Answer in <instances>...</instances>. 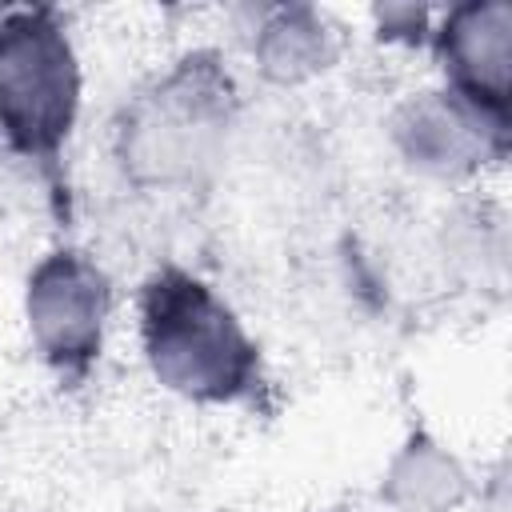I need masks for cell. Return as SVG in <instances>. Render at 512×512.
Here are the masks:
<instances>
[{
	"label": "cell",
	"mask_w": 512,
	"mask_h": 512,
	"mask_svg": "<svg viewBox=\"0 0 512 512\" xmlns=\"http://www.w3.org/2000/svg\"><path fill=\"white\" fill-rule=\"evenodd\" d=\"M144 344L156 376L196 400H236L252 388V340L200 280L176 268L144 288Z\"/></svg>",
	"instance_id": "obj_1"
},
{
	"label": "cell",
	"mask_w": 512,
	"mask_h": 512,
	"mask_svg": "<svg viewBox=\"0 0 512 512\" xmlns=\"http://www.w3.org/2000/svg\"><path fill=\"white\" fill-rule=\"evenodd\" d=\"M76 112V68L48 12L0 20V128L16 148L52 156Z\"/></svg>",
	"instance_id": "obj_2"
}]
</instances>
